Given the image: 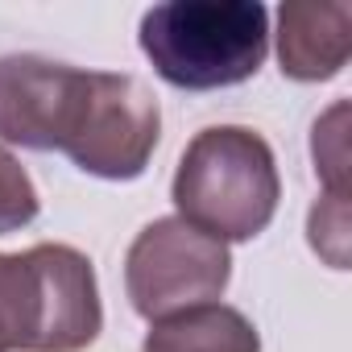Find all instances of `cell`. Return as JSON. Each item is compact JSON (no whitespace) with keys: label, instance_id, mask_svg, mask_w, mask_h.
<instances>
[{"label":"cell","instance_id":"cell-4","mask_svg":"<svg viewBox=\"0 0 352 352\" xmlns=\"http://www.w3.org/2000/svg\"><path fill=\"white\" fill-rule=\"evenodd\" d=\"M232 282L228 245L191 228L179 216L145 224L124 257V290L141 319L157 323L179 311L220 302Z\"/></svg>","mask_w":352,"mask_h":352},{"label":"cell","instance_id":"cell-8","mask_svg":"<svg viewBox=\"0 0 352 352\" xmlns=\"http://www.w3.org/2000/svg\"><path fill=\"white\" fill-rule=\"evenodd\" d=\"M141 352H261V331L245 311L204 302L149 323Z\"/></svg>","mask_w":352,"mask_h":352},{"label":"cell","instance_id":"cell-7","mask_svg":"<svg viewBox=\"0 0 352 352\" xmlns=\"http://www.w3.org/2000/svg\"><path fill=\"white\" fill-rule=\"evenodd\" d=\"M278 63L294 83H327L352 54V9L344 0H286L278 9Z\"/></svg>","mask_w":352,"mask_h":352},{"label":"cell","instance_id":"cell-6","mask_svg":"<svg viewBox=\"0 0 352 352\" xmlns=\"http://www.w3.org/2000/svg\"><path fill=\"white\" fill-rule=\"evenodd\" d=\"M87 91V71L54 63L42 54L0 58V141L50 153L67 145L79 104Z\"/></svg>","mask_w":352,"mask_h":352},{"label":"cell","instance_id":"cell-3","mask_svg":"<svg viewBox=\"0 0 352 352\" xmlns=\"http://www.w3.org/2000/svg\"><path fill=\"white\" fill-rule=\"evenodd\" d=\"M100 327V282L79 249L0 253V352H83Z\"/></svg>","mask_w":352,"mask_h":352},{"label":"cell","instance_id":"cell-2","mask_svg":"<svg viewBox=\"0 0 352 352\" xmlns=\"http://www.w3.org/2000/svg\"><path fill=\"white\" fill-rule=\"evenodd\" d=\"M137 42L170 87L220 91L261 71L270 9L261 0H166L141 17Z\"/></svg>","mask_w":352,"mask_h":352},{"label":"cell","instance_id":"cell-10","mask_svg":"<svg viewBox=\"0 0 352 352\" xmlns=\"http://www.w3.org/2000/svg\"><path fill=\"white\" fill-rule=\"evenodd\" d=\"M38 212H42V195L30 179V170L0 145V236L30 228Z\"/></svg>","mask_w":352,"mask_h":352},{"label":"cell","instance_id":"cell-11","mask_svg":"<svg viewBox=\"0 0 352 352\" xmlns=\"http://www.w3.org/2000/svg\"><path fill=\"white\" fill-rule=\"evenodd\" d=\"M307 232H311V249L331 270H348V195H323L311 208Z\"/></svg>","mask_w":352,"mask_h":352},{"label":"cell","instance_id":"cell-1","mask_svg":"<svg viewBox=\"0 0 352 352\" xmlns=\"http://www.w3.org/2000/svg\"><path fill=\"white\" fill-rule=\"evenodd\" d=\"M170 199L179 208V220L220 245L261 236L282 199L270 141L245 124H212L195 133L174 170Z\"/></svg>","mask_w":352,"mask_h":352},{"label":"cell","instance_id":"cell-5","mask_svg":"<svg viewBox=\"0 0 352 352\" xmlns=\"http://www.w3.org/2000/svg\"><path fill=\"white\" fill-rule=\"evenodd\" d=\"M162 137L157 96L129 71H87L79 120L63 153L91 179H141Z\"/></svg>","mask_w":352,"mask_h":352},{"label":"cell","instance_id":"cell-9","mask_svg":"<svg viewBox=\"0 0 352 352\" xmlns=\"http://www.w3.org/2000/svg\"><path fill=\"white\" fill-rule=\"evenodd\" d=\"M311 157H315V174L323 179L327 195H348L344 174H348V104H331L315 129H311Z\"/></svg>","mask_w":352,"mask_h":352}]
</instances>
